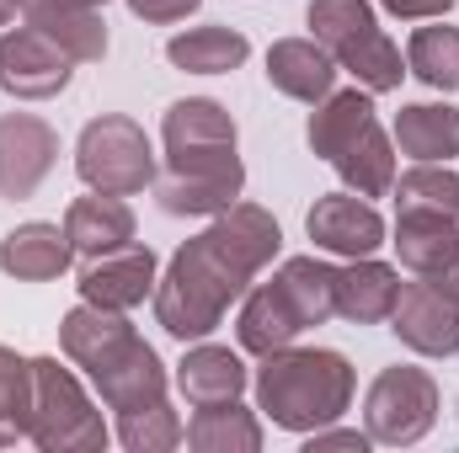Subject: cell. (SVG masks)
Masks as SVG:
<instances>
[{
	"label": "cell",
	"mask_w": 459,
	"mask_h": 453,
	"mask_svg": "<svg viewBox=\"0 0 459 453\" xmlns=\"http://www.w3.org/2000/svg\"><path fill=\"white\" fill-rule=\"evenodd\" d=\"M256 411L283 427V432H316L342 422V411L352 406V363L332 346H278L262 357L256 368Z\"/></svg>",
	"instance_id": "4"
},
{
	"label": "cell",
	"mask_w": 459,
	"mask_h": 453,
	"mask_svg": "<svg viewBox=\"0 0 459 453\" xmlns=\"http://www.w3.org/2000/svg\"><path fill=\"white\" fill-rule=\"evenodd\" d=\"M117 443L128 453H166L187 443L182 416L160 400V406H139V411H117Z\"/></svg>",
	"instance_id": "29"
},
{
	"label": "cell",
	"mask_w": 459,
	"mask_h": 453,
	"mask_svg": "<svg viewBox=\"0 0 459 453\" xmlns=\"http://www.w3.org/2000/svg\"><path fill=\"white\" fill-rule=\"evenodd\" d=\"M59 160V133L38 113H0V198H32Z\"/></svg>",
	"instance_id": "13"
},
{
	"label": "cell",
	"mask_w": 459,
	"mask_h": 453,
	"mask_svg": "<svg viewBox=\"0 0 459 453\" xmlns=\"http://www.w3.org/2000/svg\"><path fill=\"white\" fill-rule=\"evenodd\" d=\"M155 278H160L155 251L139 245V240H128V245H117V251H102V256L81 261L75 288H81L86 304H102V310H123V315H128V310H139V304L155 294Z\"/></svg>",
	"instance_id": "14"
},
{
	"label": "cell",
	"mask_w": 459,
	"mask_h": 453,
	"mask_svg": "<svg viewBox=\"0 0 459 453\" xmlns=\"http://www.w3.org/2000/svg\"><path fill=\"white\" fill-rule=\"evenodd\" d=\"M22 21H32L38 32H48L75 64L108 59V21H102V11H81V5H59V0H27Z\"/></svg>",
	"instance_id": "21"
},
{
	"label": "cell",
	"mask_w": 459,
	"mask_h": 453,
	"mask_svg": "<svg viewBox=\"0 0 459 453\" xmlns=\"http://www.w3.org/2000/svg\"><path fill=\"white\" fill-rule=\"evenodd\" d=\"M390 331L401 346L422 352V357H455L459 352V294L449 278H417L401 283V299L390 310Z\"/></svg>",
	"instance_id": "12"
},
{
	"label": "cell",
	"mask_w": 459,
	"mask_h": 453,
	"mask_svg": "<svg viewBox=\"0 0 459 453\" xmlns=\"http://www.w3.org/2000/svg\"><path fill=\"white\" fill-rule=\"evenodd\" d=\"M337 315V267L321 256H289L267 283L246 288L235 337L240 352L267 357L278 346H294L310 326H326Z\"/></svg>",
	"instance_id": "5"
},
{
	"label": "cell",
	"mask_w": 459,
	"mask_h": 453,
	"mask_svg": "<svg viewBox=\"0 0 459 453\" xmlns=\"http://www.w3.org/2000/svg\"><path fill=\"white\" fill-rule=\"evenodd\" d=\"M305 144L310 155H321L347 192L358 198H385L395 187V144L379 128L374 113V91L352 86V91H332L326 102H316V113L305 123Z\"/></svg>",
	"instance_id": "6"
},
{
	"label": "cell",
	"mask_w": 459,
	"mask_h": 453,
	"mask_svg": "<svg viewBox=\"0 0 459 453\" xmlns=\"http://www.w3.org/2000/svg\"><path fill=\"white\" fill-rule=\"evenodd\" d=\"M395 219H459V171L449 160H417L395 176Z\"/></svg>",
	"instance_id": "23"
},
{
	"label": "cell",
	"mask_w": 459,
	"mask_h": 453,
	"mask_svg": "<svg viewBox=\"0 0 459 453\" xmlns=\"http://www.w3.org/2000/svg\"><path fill=\"white\" fill-rule=\"evenodd\" d=\"M390 16H401V21H433V16H449L455 11V0H379Z\"/></svg>",
	"instance_id": "32"
},
{
	"label": "cell",
	"mask_w": 459,
	"mask_h": 453,
	"mask_svg": "<svg viewBox=\"0 0 459 453\" xmlns=\"http://www.w3.org/2000/svg\"><path fill=\"white\" fill-rule=\"evenodd\" d=\"M108 422L97 411V400L86 395V384L75 379V368H65L59 357H32V422H27V443L43 453H97L108 449Z\"/></svg>",
	"instance_id": "8"
},
{
	"label": "cell",
	"mask_w": 459,
	"mask_h": 453,
	"mask_svg": "<svg viewBox=\"0 0 459 453\" xmlns=\"http://www.w3.org/2000/svg\"><path fill=\"white\" fill-rule=\"evenodd\" d=\"M204 0H128V11L139 16V21H155V27H166V21H182V16H193Z\"/></svg>",
	"instance_id": "31"
},
{
	"label": "cell",
	"mask_w": 459,
	"mask_h": 453,
	"mask_svg": "<svg viewBox=\"0 0 459 453\" xmlns=\"http://www.w3.org/2000/svg\"><path fill=\"white\" fill-rule=\"evenodd\" d=\"M70 261H75V251H70L65 225L32 219V225H16L0 240V272L16 283H54L70 272Z\"/></svg>",
	"instance_id": "18"
},
{
	"label": "cell",
	"mask_w": 459,
	"mask_h": 453,
	"mask_svg": "<svg viewBox=\"0 0 459 453\" xmlns=\"http://www.w3.org/2000/svg\"><path fill=\"white\" fill-rule=\"evenodd\" d=\"M390 245L411 278H444L459 256V219H395Z\"/></svg>",
	"instance_id": "25"
},
{
	"label": "cell",
	"mask_w": 459,
	"mask_h": 453,
	"mask_svg": "<svg viewBox=\"0 0 459 453\" xmlns=\"http://www.w3.org/2000/svg\"><path fill=\"white\" fill-rule=\"evenodd\" d=\"M395 144L411 160H455L459 155V107H449V102H406L395 113Z\"/></svg>",
	"instance_id": "24"
},
{
	"label": "cell",
	"mask_w": 459,
	"mask_h": 453,
	"mask_svg": "<svg viewBox=\"0 0 459 453\" xmlns=\"http://www.w3.org/2000/svg\"><path fill=\"white\" fill-rule=\"evenodd\" d=\"M305 229L316 240V251L326 256H374L385 245V219L374 209V198H358V192H326L316 198V209L305 214Z\"/></svg>",
	"instance_id": "15"
},
{
	"label": "cell",
	"mask_w": 459,
	"mask_h": 453,
	"mask_svg": "<svg viewBox=\"0 0 459 453\" xmlns=\"http://www.w3.org/2000/svg\"><path fill=\"white\" fill-rule=\"evenodd\" d=\"M305 27H310V38L337 59V70H347L363 91H374V97L401 91L406 59H401V48L385 38V27H379V16H374L368 0H310Z\"/></svg>",
	"instance_id": "7"
},
{
	"label": "cell",
	"mask_w": 459,
	"mask_h": 453,
	"mask_svg": "<svg viewBox=\"0 0 459 453\" xmlns=\"http://www.w3.org/2000/svg\"><path fill=\"white\" fill-rule=\"evenodd\" d=\"M187 449L198 453H256L262 449V422L251 406L220 400V406H198L187 422Z\"/></svg>",
	"instance_id": "26"
},
{
	"label": "cell",
	"mask_w": 459,
	"mask_h": 453,
	"mask_svg": "<svg viewBox=\"0 0 459 453\" xmlns=\"http://www.w3.org/2000/svg\"><path fill=\"white\" fill-rule=\"evenodd\" d=\"M65 235H70V251L81 261L102 256V251H117L134 240V209L113 198V192H91V198H75L65 209Z\"/></svg>",
	"instance_id": "20"
},
{
	"label": "cell",
	"mask_w": 459,
	"mask_h": 453,
	"mask_svg": "<svg viewBox=\"0 0 459 453\" xmlns=\"http://www.w3.org/2000/svg\"><path fill=\"white\" fill-rule=\"evenodd\" d=\"M70 75H75V59L48 32H38L32 21L0 32V91L5 97L48 102V97H59L70 86Z\"/></svg>",
	"instance_id": "11"
},
{
	"label": "cell",
	"mask_w": 459,
	"mask_h": 453,
	"mask_svg": "<svg viewBox=\"0 0 459 453\" xmlns=\"http://www.w3.org/2000/svg\"><path fill=\"white\" fill-rule=\"evenodd\" d=\"M32 422V357L0 341V449L22 443Z\"/></svg>",
	"instance_id": "28"
},
{
	"label": "cell",
	"mask_w": 459,
	"mask_h": 453,
	"mask_svg": "<svg viewBox=\"0 0 459 453\" xmlns=\"http://www.w3.org/2000/svg\"><path fill=\"white\" fill-rule=\"evenodd\" d=\"M251 384V368L235 346H220V341H193L177 363V389L182 400L198 411V406H220V400H240Z\"/></svg>",
	"instance_id": "16"
},
{
	"label": "cell",
	"mask_w": 459,
	"mask_h": 453,
	"mask_svg": "<svg viewBox=\"0 0 459 453\" xmlns=\"http://www.w3.org/2000/svg\"><path fill=\"white\" fill-rule=\"evenodd\" d=\"M444 278H449V288H455V294H459V256H455V267H449Z\"/></svg>",
	"instance_id": "35"
},
{
	"label": "cell",
	"mask_w": 459,
	"mask_h": 453,
	"mask_svg": "<svg viewBox=\"0 0 459 453\" xmlns=\"http://www.w3.org/2000/svg\"><path fill=\"white\" fill-rule=\"evenodd\" d=\"M59 5H81V11H102L108 0H59Z\"/></svg>",
	"instance_id": "34"
},
{
	"label": "cell",
	"mask_w": 459,
	"mask_h": 453,
	"mask_svg": "<svg viewBox=\"0 0 459 453\" xmlns=\"http://www.w3.org/2000/svg\"><path fill=\"white\" fill-rule=\"evenodd\" d=\"M368 443H374L368 432H358V427H337V422H332V427L305 432V453H321V449H358V453H363Z\"/></svg>",
	"instance_id": "30"
},
{
	"label": "cell",
	"mask_w": 459,
	"mask_h": 453,
	"mask_svg": "<svg viewBox=\"0 0 459 453\" xmlns=\"http://www.w3.org/2000/svg\"><path fill=\"white\" fill-rule=\"evenodd\" d=\"M75 176L91 192H113V198H134L144 187H155V150L150 133L128 113H102L91 117L75 139Z\"/></svg>",
	"instance_id": "9"
},
{
	"label": "cell",
	"mask_w": 459,
	"mask_h": 453,
	"mask_svg": "<svg viewBox=\"0 0 459 453\" xmlns=\"http://www.w3.org/2000/svg\"><path fill=\"white\" fill-rule=\"evenodd\" d=\"M438 422V384L417 363H390L363 395V432L385 449H411Z\"/></svg>",
	"instance_id": "10"
},
{
	"label": "cell",
	"mask_w": 459,
	"mask_h": 453,
	"mask_svg": "<svg viewBox=\"0 0 459 453\" xmlns=\"http://www.w3.org/2000/svg\"><path fill=\"white\" fill-rule=\"evenodd\" d=\"M166 59L187 75H230L251 59V43L246 32H235L225 21H209V27H187L166 43Z\"/></svg>",
	"instance_id": "22"
},
{
	"label": "cell",
	"mask_w": 459,
	"mask_h": 453,
	"mask_svg": "<svg viewBox=\"0 0 459 453\" xmlns=\"http://www.w3.org/2000/svg\"><path fill=\"white\" fill-rule=\"evenodd\" d=\"M401 299V272L374 261V256H352L347 267H337V315L352 326H379L390 321Z\"/></svg>",
	"instance_id": "19"
},
{
	"label": "cell",
	"mask_w": 459,
	"mask_h": 453,
	"mask_svg": "<svg viewBox=\"0 0 459 453\" xmlns=\"http://www.w3.org/2000/svg\"><path fill=\"white\" fill-rule=\"evenodd\" d=\"M337 59L316 43V38H278L273 48H267V81H273V91H283L289 102H305V107H316V102H326L332 91H337Z\"/></svg>",
	"instance_id": "17"
},
{
	"label": "cell",
	"mask_w": 459,
	"mask_h": 453,
	"mask_svg": "<svg viewBox=\"0 0 459 453\" xmlns=\"http://www.w3.org/2000/svg\"><path fill=\"white\" fill-rule=\"evenodd\" d=\"M16 11H27V0H0V27H11Z\"/></svg>",
	"instance_id": "33"
},
{
	"label": "cell",
	"mask_w": 459,
	"mask_h": 453,
	"mask_svg": "<svg viewBox=\"0 0 459 453\" xmlns=\"http://www.w3.org/2000/svg\"><path fill=\"white\" fill-rule=\"evenodd\" d=\"M283 229L262 203H235L214 214L204 235L182 240L166 272L155 278V326L177 341H204L225 326L230 304L246 299L256 272L278 256Z\"/></svg>",
	"instance_id": "1"
},
{
	"label": "cell",
	"mask_w": 459,
	"mask_h": 453,
	"mask_svg": "<svg viewBox=\"0 0 459 453\" xmlns=\"http://www.w3.org/2000/svg\"><path fill=\"white\" fill-rule=\"evenodd\" d=\"M59 352L97 384L108 411H139V406H160L166 400V363L150 341L134 331V321L123 310L102 304H75L59 321Z\"/></svg>",
	"instance_id": "3"
},
{
	"label": "cell",
	"mask_w": 459,
	"mask_h": 453,
	"mask_svg": "<svg viewBox=\"0 0 459 453\" xmlns=\"http://www.w3.org/2000/svg\"><path fill=\"white\" fill-rule=\"evenodd\" d=\"M406 75L433 91H459V27H444V16L417 27L406 43Z\"/></svg>",
	"instance_id": "27"
},
{
	"label": "cell",
	"mask_w": 459,
	"mask_h": 453,
	"mask_svg": "<svg viewBox=\"0 0 459 453\" xmlns=\"http://www.w3.org/2000/svg\"><path fill=\"white\" fill-rule=\"evenodd\" d=\"M166 176H155V203L171 219H214L240 203L246 166L235 117L214 97H182L160 117Z\"/></svg>",
	"instance_id": "2"
}]
</instances>
